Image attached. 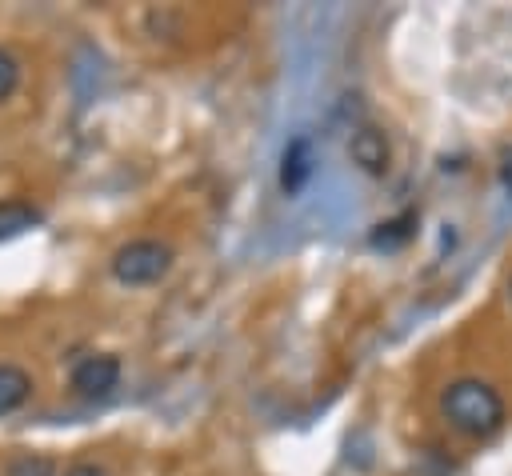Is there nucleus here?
I'll return each instance as SVG.
<instances>
[{"label": "nucleus", "mask_w": 512, "mask_h": 476, "mask_svg": "<svg viewBox=\"0 0 512 476\" xmlns=\"http://www.w3.org/2000/svg\"><path fill=\"white\" fill-rule=\"evenodd\" d=\"M440 412H444V420L460 436H472V440H484V436L500 432V424H504V400H500V392L488 380H476V376L452 380L444 388V396H440Z\"/></svg>", "instance_id": "f257e3e1"}, {"label": "nucleus", "mask_w": 512, "mask_h": 476, "mask_svg": "<svg viewBox=\"0 0 512 476\" xmlns=\"http://www.w3.org/2000/svg\"><path fill=\"white\" fill-rule=\"evenodd\" d=\"M168 268H172V248L160 240H132L112 256V276L120 284H156Z\"/></svg>", "instance_id": "f03ea898"}, {"label": "nucleus", "mask_w": 512, "mask_h": 476, "mask_svg": "<svg viewBox=\"0 0 512 476\" xmlns=\"http://www.w3.org/2000/svg\"><path fill=\"white\" fill-rule=\"evenodd\" d=\"M116 384H120V360L108 356V352H92V356H84V360L72 368V388H76L80 396H88V400L108 396Z\"/></svg>", "instance_id": "7ed1b4c3"}, {"label": "nucleus", "mask_w": 512, "mask_h": 476, "mask_svg": "<svg viewBox=\"0 0 512 476\" xmlns=\"http://www.w3.org/2000/svg\"><path fill=\"white\" fill-rule=\"evenodd\" d=\"M348 156L364 168V172H372V176H384L388 172V136L380 132V128H356L352 132V140H348Z\"/></svg>", "instance_id": "20e7f679"}, {"label": "nucleus", "mask_w": 512, "mask_h": 476, "mask_svg": "<svg viewBox=\"0 0 512 476\" xmlns=\"http://www.w3.org/2000/svg\"><path fill=\"white\" fill-rule=\"evenodd\" d=\"M308 176H312V144H308V136H296V140H288V148L280 156V188H284V196H296L308 184Z\"/></svg>", "instance_id": "39448f33"}, {"label": "nucleus", "mask_w": 512, "mask_h": 476, "mask_svg": "<svg viewBox=\"0 0 512 476\" xmlns=\"http://www.w3.org/2000/svg\"><path fill=\"white\" fill-rule=\"evenodd\" d=\"M32 392V376L16 364H0V416L16 412Z\"/></svg>", "instance_id": "423d86ee"}, {"label": "nucleus", "mask_w": 512, "mask_h": 476, "mask_svg": "<svg viewBox=\"0 0 512 476\" xmlns=\"http://www.w3.org/2000/svg\"><path fill=\"white\" fill-rule=\"evenodd\" d=\"M4 476H56V460L44 452H16L4 464Z\"/></svg>", "instance_id": "0eeeda50"}, {"label": "nucleus", "mask_w": 512, "mask_h": 476, "mask_svg": "<svg viewBox=\"0 0 512 476\" xmlns=\"http://www.w3.org/2000/svg\"><path fill=\"white\" fill-rule=\"evenodd\" d=\"M36 220H40V212L28 208V204H0V240H8V236H16V232L32 228Z\"/></svg>", "instance_id": "6e6552de"}, {"label": "nucleus", "mask_w": 512, "mask_h": 476, "mask_svg": "<svg viewBox=\"0 0 512 476\" xmlns=\"http://www.w3.org/2000/svg\"><path fill=\"white\" fill-rule=\"evenodd\" d=\"M412 224H416V216H412V212H404V216H396V220L380 224V228L372 232V244H376V248H396V244H404V240L412 236Z\"/></svg>", "instance_id": "1a4fd4ad"}, {"label": "nucleus", "mask_w": 512, "mask_h": 476, "mask_svg": "<svg viewBox=\"0 0 512 476\" xmlns=\"http://www.w3.org/2000/svg\"><path fill=\"white\" fill-rule=\"evenodd\" d=\"M16 80H20V64H16V56H12V52H4V48H0V100H8V96H12Z\"/></svg>", "instance_id": "9d476101"}, {"label": "nucleus", "mask_w": 512, "mask_h": 476, "mask_svg": "<svg viewBox=\"0 0 512 476\" xmlns=\"http://www.w3.org/2000/svg\"><path fill=\"white\" fill-rule=\"evenodd\" d=\"M64 476H112L104 464H92V460H80V464H72Z\"/></svg>", "instance_id": "9b49d317"}, {"label": "nucleus", "mask_w": 512, "mask_h": 476, "mask_svg": "<svg viewBox=\"0 0 512 476\" xmlns=\"http://www.w3.org/2000/svg\"><path fill=\"white\" fill-rule=\"evenodd\" d=\"M504 180H508V188H512V164H504Z\"/></svg>", "instance_id": "f8f14e48"}]
</instances>
